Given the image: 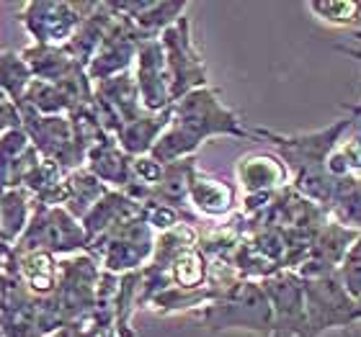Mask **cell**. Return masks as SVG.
<instances>
[{"mask_svg":"<svg viewBox=\"0 0 361 337\" xmlns=\"http://www.w3.org/2000/svg\"><path fill=\"white\" fill-rule=\"evenodd\" d=\"M114 11V8H111ZM145 39L142 34L135 29V23L129 21L127 15H121L114 11V21L106 31L104 42L98 46V52L93 54V60L88 65V77L90 83H104L109 77H116L121 72H132V65L137 60L140 44Z\"/></svg>","mask_w":361,"mask_h":337,"instance_id":"8fae6325","label":"cell"},{"mask_svg":"<svg viewBox=\"0 0 361 337\" xmlns=\"http://www.w3.org/2000/svg\"><path fill=\"white\" fill-rule=\"evenodd\" d=\"M235 180L245 191V196L276 193V191L292 186V175L286 170L284 160L279 155H269V152H250L238 160Z\"/></svg>","mask_w":361,"mask_h":337,"instance_id":"5bb4252c","label":"cell"},{"mask_svg":"<svg viewBox=\"0 0 361 337\" xmlns=\"http://www.w3.org/2000/svg\"><path fill=\"white\" fill-rule=\"evenodd\" d=\"M302 288H305L310 337H323L328 330H348L359 322L356 299L348 296L338 273L320 278H302Z\"/></svg>","mask_w":361,"mask_h":337,"instance_id":"52a82bcc","label":"cell"},{"mask_svg":"<svg viewBox=\"0 0 361 337\" xmlns=\"http://www.w3.org/2000/svg\"><path fill=\"white\" fill-rule=\"evenodd\" d=\"M356 229H348V227L338 224L336 219H328L320 232L315 234V240L310 245L305 260L300 262V268L294 270L300 278H320V276H331L336 273L341 265V260L346 257L348 248L359 240Z\"/></svg>","mask_w":361,"mask_h":337,"instance_id":"4fadbf2b","label":"cell"},{"mask_svg":"<svg viewBox=\"0 0 361 337\" xmlns=\"http://www.w3.org/2000/svg\"><path fill=\"white\" fill-rule=\"evenodd\" d=\"M101 262L93 255H73L60 260V281L52 296V304L62 324H90L96 312V293L101 281Z\"/></svg>","mask_w":361,"mask_h":337,"instance_id":"5b68a950","label":"cell"},{"mask_svg":"<svg viewBox=\"0 0 361 337\" xmlns=\"http://www.w3.org/2000/svg\"><path fill=\"white\" fill-rule=\"evenodd\" d=\"M49 337H101V332L93 324H68V327L52 332Z\"/></svg>","mask_w":361,"mask_h":337,"instance_id":"4dcf8cb0","label":"cell"},{"mask_svg":"<svg viewBox=\"0 0 361 337\" xmlns=\"http://www.w3.org/2000/svg\"><path fill=\"white\" fill-rule=\"evenodd\" d=\"M135 83L140 101H142L145 111H166L173 106L171 98V80H168V68H166V54L160 46V39H147L140 44L135 60Z\"/></svg>","mask_w":361,"mask_h":337,"instance_id":"7c38bea8","label":"cell"},{"mask_svg":"<svg viewBox=\"0 0 361 337\" xmlns=\"http://www.w3.org/2000/svg\"><path fill=\"white\" fill-rule=\"evenodd\" d=\"M356 309H359V322H361V299L356 301Z\"/></svg>","mask_w":361,"mask_h":337,"instance_id":"1f68e13d","label":"cell"},{"mask_svg":"<svg viewBox=\"0 0 361 337\" xmlns=\"http://www.w3.org/2000/svg\"><path fill=\"white\" fill-rule=\"evenodd\" d=\"M188 203L207 219H225L235 211L238 203V191L227 180L207 175L196 167L188 186Z\"/></svg>","mask_w":361,"mask_h":337,"instance_id":"d6986e66","label":"cell"},{"mask_svg":"<svg viewBox=\"0 0 361 337\" xmlns=\"http://www.w3.org/2000/svg\"><path fill=\"white\" fill-rule=\"evenodd\" d=\"M271 304L274 327L271 337H310L307 312H305V288L294 270H279L261 281Z\"/></svg>","mask_w":361,"mask_h":337,"instance_id":"30bf717a","label":"cell"},{"mask_svg":"<svg viewBox=\"0 0 361 337\" xmlns=\"http://www.w3.org/2000/svg\"><path fill=\"white\" fill-rule=\"evenodd\" d=\"M132 160L111 134H104L85 155V170L111 191H127L132 183Z\"/></svg>","mask_w":361,"mask_h":337,"instance_id":"9a60e30c","label":"cell"},{"mask_svg":"<svg viewBox=\"0 0 361 337\" xmlns=\"http://www.w3.org/2000/svg\"><path fill=\"white\" fill-rule=\"evenodd\" d=\"M111 188H106L96 175H90L85 167L73 170L65 175V196H62V209H68L75 219H83Z\"/></svg>","mask_w":361,"mask_h":337,"instance_id":"d4e9b609","label":"cell"},{"mask_svg":"<svg viewBox=\"0 0 361 337\" xmlns=\"http://www.w3.org/2000/svg\"><path fill=\"white\" fill-rule=\"evenodd\" d=\"M116 13L127 15L142 39H160L188 11V3H155V0H132V3H111Z\"/></svg>","mask_w":361,"mask_h":337,"instance_id":"e0dca14e","label":"cell"},{"mask_svg":"<svg viewBox=\"0 0 361 337\" xmlns=\"http://www.w3.org/2000/svg\"><path fill=\"white\" fill-rule=\"evenodd\" d=\"M106 337H114V335H106Z\"/></svg>","mask_w":361,"mask_h":337,"instance_id":"836d02e7","label":"cell"},{"mask_svg":"<svg viewBox=\"0 0 361 337\" xmlns=\"http://www.w3.org/2000/svg\"><path fill=\"white\" fill-rule=\"evenodd\" d=\"M168 124H171V108L158 113L145 111L142 116L129 121L114 139L119 142V147L127 152L129 158H142V155H150L155 142L160 139V134L168 129Z\"/></svg>","mask_w":361,"mask_h":337,"instance_id":"603a6c76","label":"cell"},{"mask_svg":"<svg viewBox=\"0 0 361 337\" xmlns=\"http://www.w3.org/2000/svg\"><path fill=\"white\" fill-rule=\"evenodd\" d=\"M356 183H359V193H361V178H359V180H356Z\"/></svg>","mask_w":361,"mask_h":337,"instance_id":"d6a6232c","label":"cell"},{"mask_svg":"<svg viewBox=\"0 0 361 337\" xmlns=\"http://www.w3.org/2000/svg\"><path fill=\"white\" fill-rule=\"evenodd\" d=\"M212 260L199 250V245H188L173 255V260L168 262V278L171 286L183 288V291H199L209 286Z\"/></svg>","mask_w":361,"mask_h":337,"instance_id":"cb8c5ba5","label":"cell"},{"mask_svg":"<svg viewBox=\"0 0 361 337\" xmlns=\"http://www.w3.org/2000/svg\"><path fill=\"white\" fill-rule=\"evenodd\" d=\"M155 237L158 234L152 232L142 219L135 217L90 242L88 255H93L101 262L106 273L124 276V273L142 270L150 262L152 253H155Z\"/></svg>","mask_w":361,"mask_h":337,"instance_id":"8992f818","label":"cell"},{"mask_svg":"<svg viewBox=\"0 0 361 337\" xmlns=\"http://www.w3.org/2000/svg\"><path fill=\"white\" fill-rule=\"evenodd\" d=\"M11 270L31 296H49L60 281V260L42 250L16 253L11 248Z\"/></svg>","mask_w":361,"mask_h":337,"instance_id":"ac0fdd59","label":"cell"},{"mask_svg":"<svg viewBox=\"0 0 361 337\" xmlns=\"http://www.w3.org/2000/svg\"><path fill=\"white\" fill-rule=\"evenodd\" d=\"M31 80H34V75H31L21 52H0V88L13 98L16 106L21 103Z\"/></svg>","mask_w":361,"mask_h":337,"instance_id":"83f0119b","label":"cell"},{"mask_svg":"<svg viewBox=\"0 0 361 337\" xmlns=\"http://www.w3.org/2000/svg\"><path fill=\"white\" fill-rule=\"evenodd\" d=\"M140 217V203L135 198H129L124 191H109V193L101 198V201L93 206V209L80 219L85 234H88V242L98 240L101 234H106L114 227L124 224L129 219Z\"/></svg>","mask_w":361,"mask_h":337,"instance_id":"ffe728a7","label":"cell"},{"mask_svg":"<svg viewBox=\"0 0 361 337\" xmlns=\"http://www.w3.org/2000/svg\"><path fill=\"white\" fill-rule=\"evenodd\" d=\"M194 317L209 332L245 330L271 337V327H274L264 286L261 281H250V278H238L222 291V296L209 301L207 307L196 309Z\"/></svg>","mask_w":361,"mask_h":337,"instance_id":"3957f363","label":"cell"},{"mask_svg":"<svg viewBox=\"0 0 361 337\" xmlns=\"http://www.w3.org/2000/svg\"><path fill=\"white\" fill-rule=\"evenodd\" d=\"M214 136H235V139H256L253 129L222 103L219 90L207 85L183 96L171 106V124L152 147V158L171 165L178 160L194 158L196 150Z\"/></svg>","mask_w":361,"mask_h":337,"instance_id":"6da1fadb","label":"cell"},{"mask_svg":"<svg viewBox=\"0 0 361 337\" xmlns=\"http://www.w3.org/2000/svg\"><path fill=\"white\" fill-rule=\"evenodd\" d=\"M13 129H21V111L6 90L0 88V136L6 132H13Z\"/></svg>","mask_w":361,"mask_h":337,"instance_id":"f546056e","label":"cell"},{"mask_svg":"<svg viewBox=\"0 0 361 337\" xmlns=\"http://www.w3.org/2000/svg\"><path fill=\"white\" fill-rule=\"evenodd\" d=\"M354 124V119L343 116V119L333 121L331 127L320 129V132L276 134L271 129H253V136L269 142L276 150L279 158L284 160L286 170L292 175V188L297 193L305 196L307 201L317 203L323 211H331L333 201H336V196H338L341 186L346 180H336L328 172V158Z\"/></svg>","mask_w":361,"mask_h":337,"instance_id":"7a4b0ae2","label":"cell"},{"mask_svg":"<svg viewBox=\"0 0 361 337\" xmlns=\"http://www.w3.org/2000/svg\"><path fill=\"white\" fill-rule=\"evenodd\" d=\"M34 198L26 188H11L0 193V240L13 248L34 214Z\"/></svg>","mask_w":361,"mask_h":337,"instance_id":"484cf974","label":"cell"},{"mask_svg":"<svg viewBox=\"0 0 361 337\" xmlns=\"http://www.w3.org/2000/svg\"><path fill=\"white\" fill-rule=\"evenodd\" d=\"M160 46L166 54L168 80H171V98L180 101L183 96L209 85V72L202 52L196 49L191 37V18L183 15L160 34Z\"/></svg>","mask_w":361,"mask_h":337,"instance_id":"ba28073f","label":"cell"},{"mask_svg":"<svg viewBox=\"0 0 361 337\" xmlns=\"http://www.w3.org/2000/svg\"><path fill=\"white\" fill-rule=\"evenodd\" d=\"M42 163V155L29 142L23 129H13L0 136V193L21 188L29 172Z\"/></svg>","mask_w":361,"mask_h":337,"instance_id":"2e32d148","label":"cell"},{"mask_svg":"<svg viewBox=\"0 0 361 337\" xmlns=\"http://www.w3.org/2000/svg\"><path fill=\"white\" fill-rule=\"evenodd\" d=\"M23 60L29 65L34 80H44V83L62 85L78 72H83V65H78L62 46H44V44H31L23 49ZM88 72V70H85Z\"/></svg>","mask_w":361,"mask_h":337,"instance_id":"44dd1931","label":"cell"},{"mask_svg":"<svg viewBox=\"0 0 361 337\" xmlns=\"http://www.w3.org/2000/svg\"><path fill=\"white\" fill-rule=\"evenodd\" d=\"M111 21H114L111 3H96V8L85 15V21L78 26L73 39H70L62 49H65L78 65H83V68L88 70L90 60H93V54L98 52V46H101V42H104Z\"/></svg>","mask_w":361,"mask_h":337,"instance_id":"7402d4cb","label":"cell"},{"mask_svg":"<svg viewBox=\"0 0 361 337\" xmlns=\"http://www.w3.org/2000/svg\"><path fill=\"white\" fill-rule=\"evenodd\" d=\"M307 11L317 21L333 29H359L361 26V3L354 0H320L307 3Z\"/></svg>","mask_w":361,"mask_h":337,"instance_id":"4316f807","label":"cell"},{"mask_svg":"<svg viewBox=\"0 0 361 337\" xmlns=\"http://www.w3.org/2000/svg\"><path fill=\"white\" fill-rule=\"evenodd\" d=\"M96 3H57V0H29L21 8V23L34 44L65 46L85 21Z\"/></svg>","mask_w":361,"mask_h":337,"instance_id":"9c48e42d","label":"cell"},{"mask_svg":"<svg viewBox=\"0 0 361 337\" xmlns=\"http://www.w3.org/2000/svg\"><path fill=\"white\" fill-rule=\"evenodd\" d=\"M336 273H338L341 284H343V288L348 291V296L359 301L361 299V234H359V240L348 248L346 257L341 260Z\"/></svg>","mask_w":361,"mask_h":337,"instance_id":"f1b7e54d","label":"cell"},{"mask_svg":"<svg viewBox=\"0 0 361 337\" xmlns=\"http://www.w3.org/2000/svg\"><path fill=\"white\" fill-rule=\"evenodd\" d=\"M90 242L80 219H75L62 206H34L29 224L23 234L16 240V253L26 250H42L54 257H73V255L88 253Z\"/></svg>","mask_w":361,"mask_h":337,"instance_id":"277c9868","label":"cell"}]
</instances>
